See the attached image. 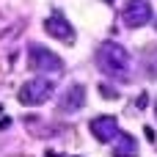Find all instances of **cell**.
Segmentation results:
<instances>
[{"mask_svg":"<svg viewBox=\"0 0 157 157\" xmlns=\"http://www.w3.org/2000/svg\"><path fill=\"white\" fill-rule=\"evenodd\" d=\"M8 127H11V119H8V116H3V119H0V132H3V130H8Z\"/></svg>","mask_w":157,"mask_h":157,"instance_id":"obj_11","label":"cell"},{"mask_svg":"<svg viewBox=\"0 0 157 157\" xmlns=\"http://www.w3.org/2000/svg\"><path fill=\"white\" fill-rule=\"evenodd\" d=\"M28 63H30V69H36V72H41V75H58L61 69H63V61L52 52V50H47V47H41V44H30V50H28Z\"/></svg>","mask_w":157,"mask_h":157,"instance_id":"obj_3","label":"cell"},{"mask_svg":"<svg viewBox=\"0 0 157 157\" xmlns=\"http://www.w3.org/2000/svg\"><path fill=\"white\" fill-rule=\"evenodd\" d=\"M88 130H91V135H94L97 141L108 144V141H113V135L119 132V121H116L113 116H97V119L88 124Z\"/></svg>","mask_w":157,"mask_h":157,"instance_id":"obj_7","label":"cell"},{"mask_svg":"<svg viewBox=\"0 0 157 157\" xmlns=\"http://www.w3.org/2000/svg\"><path fill=\"white\" fill-rule=\"evenodd\" d=\"M83 105H86V86L72 83V86L61 94L58 110H61V113H77V110H83Z\"/></svg>","mask_w":157,"mask_h":157,"instance_id":"obj_5","label":"cell"},{"mask_svg":"<svg viewBox=\"0 0 157 157\" xmlns=\"http://www.w3.org/2000/svg\"><path fill=\"white\" fill-rule=\"evenodd\" d=\"M113 157H138V144L130 132L113 135Z\"/></svg>","mask_w":157,"mask_h":157,"instance_id":"obj_8","label":"cell"},{"mask_svg":"<svg viewBox=\"0 0 157 157\" xmlns=\"http://www.w3.org/2000/svg\"><path fill=\"white\" fill-rule=\"evenodd\" d=\"M152 3L149 0H127V6L121 8V19L127 28H144L152 22Z\"/></svg>","mask_w":157,"mask_h":157,"instance_id":"obj_4","label":"cell"},{"mask_svg":"<svg viewBox=\"0 0 157 157\" xmlns=\"http://www.w3.org/2000/svg\"><path fill=\"white\" fill-rule=\"evenodd\" d=\"M155 119H157V105H155Z\"/></svg>","mask_w":157,"mask_h":157,"instance_id":"obj_13","label":"cell"},{"mask_svg":"<svg viewBox=\"0 0 157 157\" xmlns=\"http://www.w3.org/2000/svg\"><path fill=\"white\" fill-rule=\"evenodd\" d=\"M146 55H149V58H144V69H146L149 77H157V50H155V47H149Z\"/></svg>","mask_w":157,"mask_h":157,"instance_id":"obj_9","label":"cell"},{"mask_svg":"<svg viewBox=\"0 0 157 157\" xmlns=\"http://www.w3.org/2000/svg\"><path fill=\"white\" fill-rule=\"evenodd\" d=\"M52 94H55V80H50V75H41V77L28 80V83L19 88V102L33 108V105L47 102Z\"/></svg>","mask_w":157,"mask_h":157,"instance_id":"obj_2","label":"cell"},{"mask_svg":"<svg viewBox=\"0 0 157 157\" xmlns=\"http://www.w3.org/2000/svg\"><path fill=\"white\" fill-rule=\"evenodd\" d=\"M44 30H47L52 39H58V41H72V39H75V28L69 25V19H66L63 14H50V17L44 19Z\"/></svg>","mask_w":157,"mask_h":157,"instance_id":"obj_6","label":"cell"},{"mask_svg":"<svg viewBox=\"0 0 157 157\" xmlns=\"http://www.w3.org/2000/svg\"><path fill=\"white\" fill-rule=\"evenodd\" d=\"M0 113H3V105H0Z\"/></svg>","mask_w":157,"mask_h":157,"instance_id":"obj_14","label":"cell"},{"mask_svg":"<svg viewBox=\"0 0 157 157\" xmlns=\"http://www.w3.org/2000/svg\"><path fill=\"white\" fill-rule=\"evenodd\" d=\"M97 66L102 69V75L119 80V83H132V72H135V63H132V55L116 44V41H105L99 44L97 50Z\"/></svg>","mask_w":157,"mask_h":157,"instance_id":"obj_1","label":"cell"},{"mask_svg":"<svg viewBox=\"0 0 157 157\" xmlns=\"http://www.w3.org/2000/svg\"><path fill=\"white\" fill-rule=\"evenodd\" d=\"M99 91H102V97H108V99H119V91H116V88H108V86H99Z\"/></svg>","mask_w":157,"mask_h":157,"instance_id":"obj_10","label":"cell"},{"mask_svg":"<svg viewBox=\"0 0 157 157\" xmlns=\"http://www.w3.org/2000/svg\"><path fill=\"white\" fill-rule=\"evenodd\" d=\"M138 108H141V110L146 108V94H141V97H138Z\"/></svg>","mask_w":157,"mask_h":157,"instance_id":"obj_12","label":"cell"}]
</instances>
